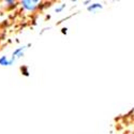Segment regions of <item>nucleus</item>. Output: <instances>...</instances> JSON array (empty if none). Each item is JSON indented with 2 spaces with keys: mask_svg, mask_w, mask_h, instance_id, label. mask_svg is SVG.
Segmentation results:
<instances>
[{
  "mask_svg": "<svg viewBox=\"0 0 134 134\" xmlns=\"http://www.w3.org/2000/svg\"><path fill=\"white\" fill-rule=\"evenodd\" d=\"M0 64H2V65H4V64H9V62L7 61V58H5V57H2L1 59H0Z\"/></svg>",
  "mask_w": 134,
  "mask_h": 134,
  "instance_id": "1",
  "label": "nucleus"
}]
</instances>
